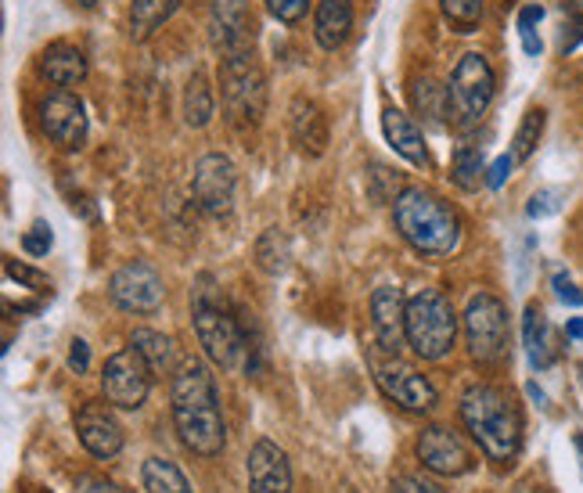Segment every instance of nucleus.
Wrapping results in <instances>:
<instances>
[{
    "label": "nucleus",
    "instance_id": "nucleus-47",
    "mask_svg": "<svg viewBox=\"0 0 583 493\" xmlns=\"http://www.w3.org/2000/svg\"><path fill=\"white\" fill-rule=\"evenodd\" d=\"M529 396H534V400H537V404H543V393H540V389H537L534 382H529Z\"/></svg>",
    "mask_w": 583,
    "mask_h": 493
},
{
    "label": "nucleus",
    "instance_id": "nucleus-40",
    "mask_svg": "<svg viewBox=\"0 0 583 493\" xmlns=\"http://www.w3.org/2000/svg\"><path fill=\"white\" fill-rule=\"evenodd\" d=\"M580 44H583V15H573L562 30V55H573Z\"/></svg>",
    "mask_w": 583,
    "mask_h": 493
},
{
    "label": "nucleus",
    "instance_id": "nucleus-29",
    "mask_svg": "<svg viewBox=\"0 0 583 493\" xmlns=\"http://www.w3.org/2000/svg\"><path fill=\"white\" fill-rule=\"evenodd\" d=\"M289 259H292V249L281 227H267L264 235L256 238V267L264 270V274H284Z\"/></svg>",
    "mask_w": 583,
    "mask_h": 493
},
{
    "label": "nucleus",
    "instance_id": "nucleus-42",
    "mask_svg": "<svg viewBox=\"0 0 583 493\" xmlns=\"http://www.w3.org/2000/svg\"><path fill=\"white\" fill-rule=\"evenodd\" d=\"M540 19H543V8H540V4H526L523 11H518V36L537 33Z\"/></svg>",
    "mask_w": 583,
    "mask_h": 493
},
{
    "label": "nucleus",
    "instance_id": "nucleus-9",
    "mask_svg": "<svg viewBox=\"0 0 583 493\" xmlns=\"http://www.w3.org/2000/svg\"><path fill=\"white\" fill-rule=\"evenodd\" d=\"M148 389H152V368L145 365V357H141L134 346H126L105 360V371H101V393H105L112 407L137 411L148 400Z\"/></svg>",
    "mask_w": 583,
    "mask_h": 493
},
{
    "label": "nucleus",
    "instance_id": "nucleus-46",
    "mask_svg": "<svg viewBox=\"0 0 583 493\" xmlns=\"http://www.w3.org/2000/svg\"><path fill=\"white\" fill-rule=\"evenodd\" d=\"M565 8L573 11V15H583V0H565Z\"/></svg>",
    "mask_w": 583,
    "mask_h": 493
},
{
    "label": "nucleus",
    "instance_id": "nucleus-11",
    "mask_svg": "<svg viewBox=\"0 0 583 493\" xmlns=\"http://www.w3.org/2000/svg\"><path fill=\"white\" fill-rule=\"evenodd\" d=\"M112 303L126 310V314H159L166 300V284L162 274L145 259H130L109 281Z\"/></svg>",
    "mask_w": 583,
    "mask_h": 493
},
{
    "label": "nucleus",
    "instance_id": "nucleus-24",
    "mask_svg": "<svg viewBox=\"0 0 583 493\" xmlns=\"http://www.w3.org/2000/svg\"><path fill=\"white\" fill-rule=\"evenodd\" d=\"M180 8V0H130V36L137 44L152 41L162 30L170 15Z\"/></svg>",
    "mask_w": 583,
    "mask_h": 493
},
{
    "label": "nucleus",
    "instance_id": "nucleus-1",
    "mask_svg": "<svg viewBox=\"0 0 583 493\" xmlns=\"http://www.w3.org/2000/svg\"><path fill=\"white\" fill-rule=\"evenodd\" d=\"M191 321L199 346L205 349V357L224 371H245L259 374L264 371V354H256L249 335L242 328L238 306H227L224 292L213 274H199L191 289Z\"/></svg>",
    "mask_w": 583,
    "mask_h": 493
},
{
    "label": "nucleus",
    "instance_id": "nucleus-48",
    "mask_svg": "<svg viewBox=\"0 0 583 493\" xmlns=\"http://www.w3.org/2000/svg\"><path fill=\"white\" fill-rule=\"evenodd\" d=\"M76 4H80V8H87V11H90V8H98V0H76Z\"/></svg>",
    "mask_w": 583,
    "mask_h": 493
},
{
    "label": "nucleus",
    "instance_id": "nucleus-27",
    "mask_svg": "<svg viewBox=\"0 0 583 493\" xmlns=\"http://www.w3.org/2000/svg\"><path fill=\"white\" fill-rule=\"evenodd\" d=\"M450 180L458 184L461 191H479L486 184V163H483V148L479 145H458L453 148V159H450Z\"/></svg>",
    "mask_w": 583,
    "mask_h": 493
},
{
    "label": "nucleus",
    "instance_id": "nucleus-13",
    "mask_svg": "<svg viewBox=\"0 0 583 493\" xmlns=\"http://www.w3.org/2000/svg\"><path fill=\"white\" fill-rule=\"evenodd\" d=\"M374 382L382 393L400 404L404 411H433L436 407V385L425 379L422 371H414L404 360H374Z\"/></svg>",
    "mask_w": 583,
    "mask_h": 493
},
{
    "label": "nucleus",
    "instance_id": "nucleus-41",
    "mask_svg": "<svg viewBox=\"0 0 583 493\" xmlns=\"http://www.w3.org/2000/svg\"><path fill=\"white\" fill-rule=\"evenodd\" d=\"M69 368L76 374H87V368H90V346L83 339H72L69 343Z\"/></svg>",
    "mask_w": 583,
    "mask_h": 493
},
{
    "label": "nucleus",
    "instance_id": "nucleus-2",
    "mask_svg": "<svg viewBox=\"0 0 583 493\" xmlns=\"http://www.w3.org/2000/svg\"><path fill=\"white\" fill-rule=\"evenodd\" d=\"M170 404L180 444L191 453H199V458H220V450L227 444V425L224 411H220L213 371L202 360H184L173 371Z\"/></svg>",
    "mask_w": 583,
    "mask_h": 493
},
{
    "label": "nucleus",
    "instance_id": "nucleus-43",
    "mask_svg": "<svg viewBox=\"0 0 583 493\" xmlns=\"http://www.w3.org/2000/svg\"><path fill=\"white\" fill-rule=\"evenodd\" d=\"M512 166H515L512 155H501V159H494V166L486 170V184H490V188H501L504 180L512 177Z\"/></svg>",
    "mask_w": 583,
    "mask_h": 493
},
{
    "label": "nucleus",
    "instance_id": "nucleus-18",
    "mask_svg": "<svg viewBox=\"0 0 583 493\" xmlns=\"http://www.w3.org/2000/svg\"><path fill=\"white\" fill-rule=\"evenodd\" d=\"M249 490L253 493H292V469L289 458L270 439H256L249 450Z\"/></svg>",
    "mask_w": 583,
    "mask_h": 493
},
{
    "label": "nucleus",
    "instance_id": "nucleus-19",
    "mask_svg": "<svg viewBox=\"0 0 583 493\" xmlns=\"http://www.w3.org/2000/svg\"><path fill=\"white\" fill-rule=\"evenodd\" d=\"M289 130H292V141L295 148L310 159H317V155L328 152V120H324L321 105H314L310 98H295L292 109H289Z\"/></svg>",
    "mask_w": 583,
    "mask_h": 493
},
{
    "label": "nucleus",
    "instance_id": "nucleus-44",
    "mask_svg": "<svg viewBox=\"0 0 583 493\" xmlns=\"http://www.w3.org/2000/svg\"><path fill=\"white\" fill-rule=\"evenodd\" d=\"M565 335H569V339H583V317L569 321V324H565Z\"/></svg>",
    "mask_w": 583,
    "mask_h": 493
},
{
    "label": "nucleus",
    "instance_id": "nucleus-21",
    "mask_svg": "<svg viewBox=\"0 0 583 493\" xmlns=\"http://www.w3.org/2000/svg\"><path fill=\"white\" fill-rule=\"evenodd\" d=\"M41 76L47 83H55L61 90H72V87H80L87 80V58H83V51L69 44V41H55V44H47L41 51Z\"/></svg>",
    "mask_w": 583,
    "mask_h": 493
},
{
    "label": "nucleus",
    "instance_id": "nucleus-32",
    "mask_svg": "<svg viewBox=\"0 0 583 493\" xmlns=\"http://www.w3.org/2000/svg\"><path fill=\"white\" fill-rule=\"evenodd\" d=\"M439 11L458 33H472L483 22V0H439Z\"/></svg>",
    "mask_w": 583,
    "mask_h": 493
},
{
    "label": "nucleus",
    "instance_id": "nucleus-49",
    "mask_svg": "<svg viewBox=\"0 0 583 493\" xmlns=\"http://www.w3.org/2000/svg\"><path fill=\"white\" fill-rule=\"evenodd\" d=\"M573 444H576V450H580V458H583V433H580V436L573 439Z\"/></svg>",
    "mask_w": 583,
    "mask_h": 493
},
{
    "label": "nucleus",
    "instance_id": "nucleus-33",
    "mask_svg": "<svg viewBox=\"0 0 583 493\" xmlns=\"http://www.w3.org/2000/svg\"><path fill=\"white\" fill-rule=\"evenodd\" d=\"M4 274H8L11 281L25 284V289H33V292H51L47 274H41V270H33V267L19 264V259H4Z\"/></svg>",
    "mask_w": 583,
    "mask_h": 493
},
{
    "label": "nucleus",
    "instance_id": "nucleus-38",
    "mask_svg": "<svg viewBox=\"0 0 583 493\" xmlns=\"http://www.w3.org/2000/svg\"><path fill=\"white\" fill-rule=\"evenodd\" d=\"M554 210H559V194H554V191H537L534 199H529V205H526V213L534 220L551 216Z\"/></svg>",
    "mask_w": 583,
    "mask_h": 493
},
{
    "label": "nucleus",
    "instance_id": "nucleus-8",
    "mask_svg": "<svg viewBox=\"0 0 583 493\" xmlns=\"http://www.w3.org/2000/svg\"><path fill=\"white\" fill-rule=\"evenodd\" d=\"M508 339L512 324L504 300H497L494 292H475L469 306H464V343H469L472 360L497 365V360L508 357Z\"/></svg>",
    "mask_w": 583,
    "mask_h": 493
},
{
    "label": "nucleus",
    "instance_id": "nucleus-16",
    "mask_svg": "<svg viewBox=\"0 0 583 493\" xmlns=\"http://www.w3.org/2000/svg\"><path fill=\"white\" fill-rule=\"evenodd\" d=\"M418 461L422 469H429L436 475H464L472 472V453L461 444L458 433L444 429V425H429L418 436Z\"/></svg>",
    "mask_w": 583,
    "mask_h": 493
},
{
    "label": "nucleus",
    "instance_id": "nucleus-6",
    "mask_svg": "<svg viewBox=\"0 0 583 493\" xmlns=\"http://www.w3.org/2000/svg\"><path fill=\"white\" fill-rule=\"evenodd\" d=\"M458 339V314L444 289H422L407 300V346L422 360H444Z\"/></svg>",
    "mask_w": 583,
    "mask_h": 493
},
{
    "label": "nucleus",
    "instance_id": "nucleus-36",
    "mask_svg": "<svg viewBox=\"0 0 583 493\" xmlns=\"http://www.w3.org/2000/svg\"><path fill=\"white\" fill-rule=\"evenodd\" d=\"M393 493H444V486L425 475H400L393 483Z\"/></svg>",
    "mask_w": 583,
    "mask_h": 493
},
{
    "label": "nucleus",
    "instance_id": "nucleus-7",
    "mask_svg": "<svg viewBox=\"0 0 583 493\" xmlns=\"http://www.w3.org/2000/svg\"><path fill=\"white\" fill-rule=\"evenodd\" d=\"M494 94H497V80H494V69H490L486 55H479V51L461 55L447 80L450 123L461 130L475 126L486 115V109L494 105Z\"/></svg>",
    "mask_w": 583,
    "mask_h": 493
},
{
    "label": "nucleus",
    "instance_id": "nucleus-22",
    "mask_svg": "<svg viewBox=\"0 0 583 493\" xmlns=\"http://www.w3.org/2000/svg\"><path fill=\"white\" fill-rule=\"evenodd\" d=\"M354 33V0H321L314 11V36L324 51H339Z\"/></svg>",
    "mask_w": 583,
    "mask_h": 493
},
{
    "label": "nucleus",
    "instance_id": "nucleus-23",
    "mask_svg": "<svg viewBox=\"0 0 583 493\" xmlns=\"http://www.w3.org/2000/svg\"><path fill=\"white\" fill-rule=\"evenodd\" d=\"M523 343H526V357L529 365H534L537 371L551 368L554 360H559V346H554V332L548 317H543V310L537 303L526 306L523 314Z\"/></svg>",
    "mask_w": 583,
    "mask_h": 493
},
{
    "label": "nucleus",
    "instance_id": "nucleus-12",
    "mask_svg": "<svg viewBox=\"0 0 583 493\" xmlns=\"http://www.w3.org/2000/svg\"><path fill=\"white\" fill-rule=\"evenodd\" d=\"M41 130L55 141L61 152H80L87 145L90 123H87V109L83 101L72 94V90H51L41 101Z\"/></svg>",
    "mask_w": 583,
    "mask_h": 493
},
{
    "label": "nucleus",
    "instance_id": "nucleus-5",
    "mask_svg": "<svg viewBox=\"0 0 583 493\" xmlns=\"http://www.w3.org/2000/svg\"><path fill=\"white\" fill-rule=\"evenodd\" d=\"M220 101H224L227 120L238 130L259 126L267 112V76L264 65L253 55V47L224 55L220 61Z\"/></svg>",
    "mask_w": 583,
    "mask_h": 493
},
{
    "label": "nucleus",
    "instance_id": "nucleus-34",
    "mask_svg": "<svg viewBox=\"0 0 583 493\" xmlns=\"http://www.w3.org/2000/svg\"><path fill=\"white\" fill-rule=\"evenodd\" d=\"M51 245H55V235H51V224H44V220H36V224L22 235V249L30 256H47Z\"/></svg>",
    "mask_w": 583,
    "mask_h": 493
},
{
    "label": "nucleus",
    "instance_id": "nucleus-30",
    "mask_svg": "<svg viewBox=\"0 0 583 493\" xmlns=\"http://www.w3.org/2000/svg\"><path fill=\"white\" fill-rule=\"evenodd\" d=\"M411 98H414V109H418L425 120H433V123H447L450 120L447 87H439L433 76H422V80H414Z\"/></svg>",
    "mask_w": 583,
    "mask_h": 493
},
{
    "label": "nucleus",
    "instance_id": "nucleus-14",
    "mask_svg": "<svg viewBox=\"0 0 583 493\" xmlns=\"http://www.w3.org/2000/svg\"><path fill=\"white\" fill-rule=\"evenodd\" d=\"M371 324L382 354L396 357L407 346V300L396 284H379L371 292Z\"/></svg>",
    "mask_w": 583,
    "mask_h": 493
},
{
    "label": "nucleus",
    "instance_id": "nucleus-15",
    "mask_svg": "<svg viewBox=\"0 0 583 493\" xmlns=\"http://www.w3.org/2000/svg\"><path fill=\"white\" fill-rule=\"evenodd\" d=\"M256 19L249 0H213L210 8V41L220 55H235V51L253 47Z\"/></svg>",
    "mask_w": 583,
    "mask_h": 493
},
{
    "label": "nucleus",
    "instance_id": "nucleus-4",
    "mask_svg": "<svg viewBox=\"0 0 583 493\" xmlns=\"http://www.w3.org/2000/svg\"><path fill=\"white\" fill-rule=\"evenodd\" d=\"M393 224L400 238L418 256L444 259L461 245V220L444 199L425 188H404L393 202Z\"/></svg>",
    "mask_w": 583,
    "mask_h": 493
},
{
    "label": "nucleus",
    "instance_id": "nucleus-37",
    "mask_svg": "<svg viewBox=\"0 0 583 493\" xmlns=\"http://www.w3.org/2000/svg\"><path fill=\"white\" fill-rule=\"evenodd\" d=\"M551 289H554V295H559L562 303H569V306H583V292L573 284V278L569 274H554L551 278Z\"/></svg>",
    "mask_w": 583,
    "mask_h": 493
},
{
    "label": "nucleus",
    "instance_id": "nucleus-45",
    "mask_svg": "<svg viewBox=\"0 0 583 493\" xmlns=\"http://www.w3.org/2000/svg\"><path fill=\"white\" fill-rule=\"evenodd\" d=\"M512 493H543V490H540L537 483H529V479H526V483H518V486H515Z\"/></svg>",
    "mask_w": 583,
    "mask_h": 493
},
{
    "label": "nucleus",
    "instance_id": "nucleus-39",
    "mask_svg": "<svg viewBox=\"0 0 583 493\" xmlns=\"http://www.w3.org/2000/svg\"><path fill=\"white\" fill-rule=\"evenodd\" d=\"M76 493H126V490L109 483V479H101V475H80L76 479Z\"/></svg>",
    "mask_w": 583,
    "mask_h": 493
},
{
    "label": "nucleus",
    "instance_id": "nucleus-28",
    "mask_svg": "<svg viewBox=\"0 0 583 493\" xmlns=\"http://www.w3.org/2000/svg\"><path fill=\"white\" fill-rule=\"evenodd\" d=\"M141 479H145L148 493H194L188 475L170 458H148L145 469H141Z\"/></svg>",
    "mask_w": 583,
    "mask_h": 493
},
{
    "label": "nucleus",
    "instance_id": "nucleus-35",
    "mask_svg": "<svg viewBox=\"0 0 583 493\" xmlns=\"http://www.w3.org/2000/svg\"><path fill=\"white\" fill-rule=\"evenodd\" d=\"M267 8H270V15H274L278 22L295 25V22L306 15L310 0H267Z\"/></svg>",
    "mask_w": 583,
    "mask_h": 493
},
{
    "label": "nucleus",
    "instance_id": "nucleus-20",
    "mask_svg": "<svg viewBox=\"0 0 583 493\" xmlns=\"http://www.w3.org/2000/svg\"><path fill=\"white\" fill-rule=\"evenodd\" d=\"M382 134L393 145L400 159H407L411 166H429V148H425V134L422 126L411 120L407 112H400L393 105L382 109Z\"/></svg>",
    "mask_w": 583,
    "mask_h": 493
},
{
    "label": "nucleus",
    "instance_id": "nucleus-26",
    "mask_svg": "<svg viewBox=\"0 0 583 493\" xmlns=\"http://www.w3.org/2000/svg\"><path fill=\"white\" fill-rule=\"evenodd\" d=\"M216 112V98H213V87L205 80L202 72H194L191 80L184 83V98H180V115H184V123L191 130H202L210 126Z\"/></svg>",
    "mask_w": 583,
    "mask_h": 493
},
{
    "label": "nucleus",
    "instance_id": "nucleus-10",
    "mask_svg": "<svg viewBox=\"0 0 583 493\" xmlns=\"http://www.w3.org/2000/svg\"><path fill=\"white\" fill-rule=\"evenodd\" d=\"M235 188H238V170L227 155L205 152L194 163L191 173V199L205 216H227L235 210Z\"/></svg>",
    "mask_w": 583,
    "mask_h": 493
},
{
    "label": "nucleus",
    "instance_id": "nucleus-25",
    "mask_svg": "<svg viewBox=\"0 0 583 493\" xmlns=\"http://www.w3.org/2000/svg\"><path fill=\"white\" fill-rule=\"evenodd\" d=\"M130 346L145 357V365L152 368V374H170V371L180 368L177 365V346H173L170 335L152 332V328H134V335H130Z\"/></svg>",
    "mask_w": 583,
    "mask_h": 493
},
{
    "label": "nucleus",
    "instance_id": "nucleus-17",
    "mask_svg": "<svg viewBox=\"0 0 583 493\" xmlns=\"http://www.w3.org/2000/svg\"><path fill=\"white\" fill-rule=\"evenodd\" d=\"M76 436L94 458H115L123 450V425L115 422L109 404H83L76 411Z\"/></svg>",
    "mask_w": 583,
    "mask_h": 493
},
{
    "label": "nucleus",
    "instance_id": "nucleus-3",
    "mask_svg": "<svg viewBox=\"0 0 583 493\" xmlns=\"http://www.w3.org/2000/svg\"><path fill=\"white\" fill-rule=\"evenodd\" d=\"M461 422L494 464H512L523 450V411L508 389L475 382L461 396Z\"/></svg>",
    "mask_w": 583,
    "mask_h": 493
},
{
    "label": "nucleus",
    "instance_id": "nucleus-31",
    "mask_svg": "<svg viewBox=\"0 0 583 493\" xmlns=\"http://www.w3.org/2000/svg\"><path fill=\"white\" fill-rule=\"evenodd\" d=\"M543 123H548V112H543V109H529L523 115V123H518L515 137H512V159L515 163H526L529 155L537 152L540 137H543Z\"/></svg>",
    "mask_w": 583,
    "mask_h": 493
}]
</instances>
